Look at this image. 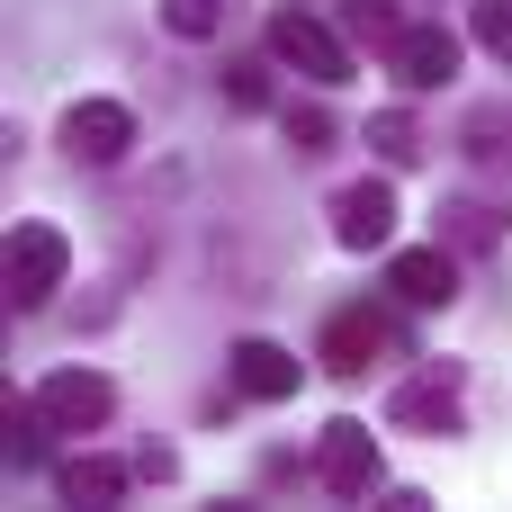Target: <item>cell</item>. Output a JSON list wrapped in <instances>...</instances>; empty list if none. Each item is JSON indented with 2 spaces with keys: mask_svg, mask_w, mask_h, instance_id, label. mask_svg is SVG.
I'll list each match as a JSON object with an SVG mask.
<instances>
[{
  "mask_svg": "<svg viewBox=\"0 0 512 512\" xmlns=\"http://www.w3.org/2000/svg\"><path fill=\"white\" fill-rule=\"evenodd\" d=\"M261 45L279 54V72H297V81H315V90L360 81V63H351V27H324L315 9H270Z\"/></svg>",
  "mask_w": 512,
  "mask_h": 512,
  "instance_id": "1",
  "label": "cell"
},
{
  "mask_svg": "<svg viewBox=\"0 0 512 512\" xmlns=\"http://www.w3.org/2000/svg\"><path fill=\"white\" fill-rule=\"evenodd\" d=\"M63 288H72V234L45 225V216H18L9 225V306L18 315H45Z\"/></svg>",
  "mask_w": 512,
  "mask_h": 512,
  "instance_id": "2",
  "label": "cell"
},
{
  "mask_svg": "<svg viewBox=\"0 0 512 512\" xmlns=\"http://www.w3.org/2000/svg\"><path fill=\"white\" fill-rule=\"evenodd\" d=\"M306 477L333 495V504H369L378 486H387V459H378V432L360 423V414H333L324 432H315V459H306Z\"/></svg>",
  "mask_w": 512,
  "mask_h": 512,
  "instance_id": "3",
  "label": "cell"
},
{
  "mask_svg": "<svg viewBox=\"0 0 512 512\" xmlns=\"http://www.w3.org/2000/svg\"><path fill=\"white\" fill-rule=\"evenodd\" d=\"M54 144H63V162H72V171H117V162L144 144V126H135V108H126V99L90 90V99H72V108H63Z\"/></svg>",
  "mask_w": 512,
  "mask_h": 512,
  "instance_id": "4",
  "label": "cell"
},
{
  "mask_svg": "<svg viewBox=\"0 0 512 512\" xmlns=\"http://www.w3.org/2000/svg\"><path fill=\"white\" fill-rule=\"evenodd\" d=\"M27 396L45 405L54 441H90V432H108V423H117V378H108V369H90V360H63V369H54V378H36Z\"/></svg>",
  "mask_w": 512,
  "mask_h": 512,
  "instance_id": "5",
  "label": "cell"
},
{
  "mask_svg": "<svg viewBox=\"0 0 512 512\" xmlns=\"http://www.w3.org/2000/svg\"><path fill=\"white\" fill-rule=\"evenodd\" d=\"M459 54H468L459 27H441V18H405V36H396L378 63H387V81H396L405 99H432V90L459 81Z\"/></svg>",
  "mask_w": 512,
  "mask_h": 512,
  "instance_id": "6",
  "label": "cell"
},
{
  "mask_svg": "<svg viewBox=\"0 0 512 512\" xmlns=\"http://www.w3.org/2000/svg\"><path fill=\"white\" fill-rule=\"evenodd\" d=\"M387 423H396V432H423V441H459V432H468V405H459V360L414 369V378L387 396Z\"/></svg>",
  "mask_w": 512,
  "mask_h": 512,
  "instance_id": "7",
  "label": "cell"
},
{
  "mask_svg": "<svg viewBox=\"0 0 512 512\" xmlns=\"http://www.w3.org/2000/svg\"><path fill=\"white\" fill-rule=\"evenodd\" d=\"M324 216H333V243L342 252H396V216L405 207H396V180L369 171V180H342Z\"/></svg>",
  "mask_w": 512,
  "mask_h": 512,
  "instance_id": "8",
  "label": "cell"
},
{
  "mask_svg": "<svg viewBox=\"0 0 512 512\" xmlns=\"http://www.w3.org/2000/svg\"><path fill=\"white\" fill-rule=\"evenodd\" d=\"M459 261L468 252H450L441 234L432 243H405V252H387V297L414 306V315H441V306H459Z\"/></svg>",
  "mask_w": 512,
  "mask_h": 512,
  "instance_id": "9",
  "label": "cell"
},
{
  "mask_svg": "<svg viewBox=\"0 0 512 512\" xmlns=\"http://www.w3.org/2000/svg\"><path fill=\"white\" fill-rule=\"evenodd\" d=\"M225 378H234L243 405H288V396L306 387V360H297L288 342H270V333H243V342L225 351Z\"/></svg>",
  "mask_w": 512,
  "mask_h": 512,
  "instance_id": "10",
  "label": "cell"
},
{
  "mask_svg": "<svg viewBox=\"0 0 512 512\" xmlns=\"http://www.w3.org/2000/svg\"><path fill=\"white\" fill-rule=\"evenodd\" d=\"M315 360L333 369V378H360V369H378L387 360V315L360 297V306H333L324 315V333H315Z\"/></svg>",
  "mask_w": 512,
  "mask_h": 512,
  "instance_id": "11",
  "label": "cell"
},
{
  "mask_svg": "<svg viewBox=\"0 0 512 512\" xmlns=\"http://www.w3.org/2000/svg\"><path fill=\"white\" fill-rule=\"evenodd\" d=\"M135 459H117V450H72V459H54V495L81 512H117L126 495H135Z\"/></svg>",
  "mask_w": 512,
  "mask_h": 512,
  "instance_id": "12",
  "label": "cell"
},
{
  "mask_svg": "<svg viewBox=\"0 0 512 512\" xmlns=\"http://www.w3.org/2000/svg\"><path fill=\"white\" fill-rule=\"evenodd\" d=\"M459 162H468L477 180H504L512 189V99H477V108L459 117Z\"/></svg>",
  "mask_w": 512,
  "mask_h": 512,
  "instance_id": "13",
  "label": "cell"
},
{
  "mask_svg": "<svg viewBox=\"0 0 512 512\" xmlns=\"http://www.w3.org/2000/svg\"><path fill=\"white\" fill-rule=\"evenodd\" d=\"M441 243L450 252H468V261H486V252H504L512 243V207L504 198H441Z\"/></svg>",
  "mask_w": 512,
  "mask_h": 512,
  "instance_id": "14",
  "label": "cell"
},
{
  "mask_svg": "<svg viewBox=\"0 0 512 512\" xmlns=\"http://www.w3.org/2000/svg\"><path fill=\"white\" fill-rule=\"evenodd\" d=\"M279 135H288V153H297V162H315V153H333V144H342V126H333V108H324V99H288V108H279Z\"/></svg>",
  "mask_w": 512,
  "mask_h": 512,
  "instance_id": "15",
  "label": "cell"
},
{
  "mask_svg": "<svg viewBox=\"0 0 512 512\" xmlns=\"http://www.w3.org/2000/svg\"><path fill=\"white\" fill-rule=\"evenodd\" d=\"M369 144H378V162H387V171H414V162L432 153V144H423V126H414V108H378V117H369Z\"/></svg>",
  "mask_w": 512,
  "mask_h": 512,
  "instance_id": "16",
  "label": "cell"
},
{
  "mask_svg": "<svg viewBox=\"0 0 512 512\" xmlns=\"http://www.w3.org/2000/svg\"><path fill=\"white\" fill-rule=\"evenodd\" d=\"M9 468H45V441H54V423H45V405L36 396H9Z\"/></svg>",
  "mask_w": 512,
  "mask_h": 512,
  "instance_id": "17",
  "label": "cell"
},
{
  "mask_svg": "<svg viewBox=\"0 0 512 512\" xmlns=\"http://www.w3.org/2000/svg\"><path fill=\"white\" fill-rule=\"evenodd\" d=\"M342 27H351V45L387 54V45L405 36V9H396V0H342Z\"/></svg>",
  "mask_w": 512,
  "mask_h": 512,
  "instance_id": "18",
  "label": "cell"
},
{
  "mask_svg": "<svg viewBox=\"0 0 512 512\" xmlns=\"http://www.w3.org/2000/svg\"><path fill=\"white\" fill-rule=\"evenodd\" d=\"M468 36L495 72H512V0H468Z\"/></svg>",
  "mask_w": 512,
  "mask_h": 512,
  "instance_id": "19",
  "label": "cell"
},
{
  "mask_svg": "<svg viewBox=\"0 0 512 512\" xmlns=\"http://www.w3.org/2000/svg\"><path fill=\"white\" fill-rule=\"evenodd\" d=\"M270 72H279V54H270V45H261V63H225V108L261 117V108H270Z\"/></svg>",
  "mask_w": 512,
  "mask_h": 512,
  "instance_id": "20",
  "label": "cell"
},
{
  "mask_svg": "<svg viewBox=\"0 0 512 512\" xmlns=\"http://www.w3.org/2000/svg\"><path fill=\"white\" fill-rule=\"evenodd\" d=\"M162 27L180 45H207V36H225V0H162Z\"/></svg>",
  "mask_w": 512,
  "mask_h": 512,
  "instance_id": "21",
  "label": "cell"
}]
</instances>
